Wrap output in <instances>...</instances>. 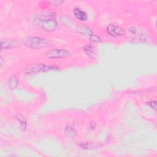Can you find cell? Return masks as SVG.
<instances>
[{"mask_svg":"<svg viewBox=\"0 0 157 157\" xmlns=\"http://www.w3.org/2000/svg\"><path fill=\"white\" fill-rule=\"evenodd\" d=\"M107 33L110 36L113 37H117L118 36H121L124 34V31L121 27L113 24H110L107 26Z\"/></svg>","mask_w":157,"mask_h":157,"instance_id":"obj_6","label":"cell"},{"mask_svg":"<svg viewBox=\"0 0 157 157\" xmlns=\"http://www.w3.org/2000/svg\"><path fill=\"white\" fill-rule=\"evenodd\" d=\"M19 42L14 39H2L1 40V48L2 50L12 48L18 47Z\"/></svg>","mask_w":157,"mask_h":157,"instance_id":"obj_7","label":"cell"},{"mask_svg":"<svg viewBox=\"0 0 157 157\" xmlns=\"http://www.w3.org/2000/svg\"><path fill=\"white\" fill-rule=\"evenodd\" d=\"M16 118L20 122L21 126L24 128V129H25V128L26 127V123H27L25 117L23 115L20 113H18L16 115Z\"/></svg>","mask_w":157,"mask_h":157,"instance_id":"obj_12","label":"cell"},{"mask_svg":"<svg viewBox=\"0 0 157 157\" xmlns=\"http://www.w3.org/2000/svg\"><path fill=\"white\" fill-rule=\"evenodd\" d=\"M83 50L85 52V53L90 57L94 58H95L96 55V50L94 48L93 46L91 44H87L86 45L84 46L83 47Z\"/></svg>","mask_w":157,"mask_h":157,"instance_id":"obj_9","label":"cell"},{"mask_svg":"<svg viewBox=\"0 0 157 157\" xmlns=\"http://www.w3.org/2000/svg\"><path fill=\"white\" fill-rule=\"evenodd\" d=\"M56 66H47L43 63L29 64L24 67V72L29 75L36 74L40 72H46L55 69Z\"/></svg>","mask_w":157,"mask_h":157,"instance_id":"obj_2","label":"cell"},{"mask_svg":"<svg viewBox=\"0 0 157 157\" xmlns=\"http://www.w3.org/2000/svg\"><path fill=\"white\" fill-rule=\"evenodd\" d=\"M147 104L148 105H150L151 108H153L155 110H156V102L155 101H150V102H148L147 103Z\"/></svg>","mask_w":157,"mask_h":157,"instance_id":"obj_13","label":"cell"},{"mask_svg":"<svg viewBox=\"0 0 157 157\" xmlns=\"http://www.w3.org/2000/svg\"><path fill=\"white\" fill-rule=\"evenodd\" d=\"M74 14L78 20L81 21H85L88 18L86 13L78 7H76L74 9Z\"/></svg>","mask_w":157,"mask_h":157,"instance_id":"obj_8","label":"cell"},{"mask_svg":"<svg viewBox=\"0 0 157 157\" xmlns=\"http://www.w3.org/2000/svg\"><path fill=\"white\" fill-rule=\"evenodd\" d=\"M64 1H50V3H52L53 5H60L61 4H62Z\"/></svg>","mask_w":157,"mask_h":157,"instance_id":"obj_14","label":"cell"},{"mask_svg":"<svg viewBox=\"0 0 157 157\" xmlns=\"http://www.w3.org/2000/svg\"><path fill=\"white\" fill-rule=\"evenodd\" d=\"M46 55L48 58H61L71 56V53L66 49L56 48L48 51Z\"/></svg>","mask_w":157,"mask_h":157,"instance_id":"obj_4","label":"cell"},{"mask_svg":"<svg viewBox=\"0 0 157 157\" xmlns=\"http://www.w3.org/2000/svg\"><path fill=\"white\" fill-rule=\"evenodd\" d=\"M64 134L69 137H74L76 136V131L74 128L71 126H67L65 128L64 131Z\"/></svg>","mask_w":157,"mask_h":157,"instance_id":"obj_10","label":"cell"},{"mask_svg":"<svg viewBox=\"0 0 157 157\" xmlns=\"http://www.w3.org/2000/svg\"><path fill=\"white\" fill-rule=\"evenodd\" d=\"M18 79H17V77L16 75H12L9 82V88L12 90L15 89L18 85Z\"/></svg>","mask_w":157,"mask_h":157,"instance_id":"obj_11","label":"cell"},{"mask_svg":"<svg viewBox=\"0 0 157 157\" xmlns=\"http://www.w3.org/2000/svg\"><path fill=\"white\" fill-rule=\"evenodd\" d=\"M77 30L79 33L87 36L89 38V39L93 42H99L101 41V39L99 37H98V36L95 35L92 32V31L87 26H78Z\"/></svg>","mask_w":157,"mask_h":157,"instance_id":"obj_5","label":"cell"},{"mask_svg":"<svg viewBox=\"0 0 157 157\" xmlns=\"http://www.w3.org/2000/svg\"><path fill=\"white\" fill-rule=\"evenodd\" d=\"M24 45L29 48H41L50 45V42L45 39L39 37H30L26 39Z\"/></svg>","mask_w":157,"mask_h":157,"instance_id":"obj_3","label":"cell"},{"mask_svg":"<svg viewBox=\"0 0 157 157\" xmlns=\"http://www.w3.org/2000/svg\"><path fill=\"white\" fill-rule=\"evenodd\" d=\"M34 23L47 31H53L57 26L55 14L52 12H44L36 17Z\"/></svg>","mask_w":157,"mask_h":157,"instance_id":"obj_1","label":"cell"}]
</instances>
